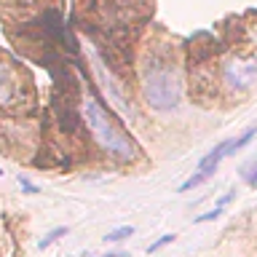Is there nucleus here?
<instances>
[{
    "label": "nucleus",
    "instance_id": "8",
    "mask_svg": "<svg viewBox=\"0 0 257 257\" xmlns=\"http://www.w3.org/2000/svg\"><path fill=\"white\" fill-rule=\"evenodd\" d=\"M128 236H134V228H132V225H120V228L110 230L107 236H104V241H107V244H118V241H123Z\"/></svg>",
    "mask_w": 257,
    "mask_h": 257
},
{
    "label": "nucleus",
    "instance_id": "10",
    "mask_svg": "<svg viewBox=\"0 0 257 257\" xmlns=\"http://www.w3.org/2000/svg\"><path fill=\"white\" fill-rule=\"evenodd\" d=\"M222 209H225V206H214V209H209V212H204L201 217H196L193 222H196V225H201V222H212V220H217V217L222 214Z\"/></svg>",
    "mask_w": 257,
    "mask_h": 257
},
{
    "label": "nucleus",
    "instance_id": "12",
    "mask_svg": "<svg viewBox=\"0 0 257 257\" xmlns=\"http://www.w3.org/2000/svg\"><path fill=\"white\" fill-rule=\"evenodd\" d=\"M174 241V233H166V236H161L158 241H153V244L148 246V254H153V252H158V249H164L166 244H172Z\"/></svg>",
    "mask_w": 257,
    "mask_h": 257
},
{
    "label": "nucleus",
    "instance_id": "7",
    "mask_svg": "<svg viewBox=\"0 0 257 257\" xmlns=\"http://www.w3.org/2000/svg\"><path fill=\"white\" fill-rule=\"evenodd\" d=\"M254 137H257V126H252V128H246V132L241 134L238 140H230V156H233V153H238L241 148H246V145L252 142Z\"/></svg>",
    "mask_w": 257,
    "mask_h": 257
},
{
    "label": "nucleus",
    "instance_id": "1",
    "mask_svg": "<svg viewBox=\"0 0 257 257\" xmlns=\"http://www.w3.org/2000/svg\"><path fill=\"white\" fill-rule=\"evenodd\" d=\"M80 118L86 120V128L91 132L96 145L115 161H134L137 158V145L134 140L123 132V126L112 118V112L96 99L94 94L83 96L80 104Z\"/></svg>",
    "mask_w": 257,
    "mask_h": 257
},
{
    "label": "nucleus",
    "instance_id": "14",
    "mask_svg": "<svg viewBox=\"0 0 257 257\" xmlns=\"http://www.w3.org/2000/svg\"><path fill=\"white\" fill-rule=\"evenodd\" d=\"M233 196H236V193H233V190H230V193H225V196H222L220 201H217V206H228L230 201H233Z\"/></svg>",
    "mask_w": 257,
    "mask_h": 257
},
{
    "label": "nucleus",
    "instance_id": "3",
    "mask_svg": "<svg viewBox=\"0 0 257 257\" xmlns=\"http://www.w3.org/2000/svg\"><path fill=\"white\" fill-rule=\"evenodd\" d=\"M257 80V59H230L222 67V83L233 91H246Z\"/></svg>",
    "mask_w": 257,
    "mask_h": 257
},
{
    "label": "nucleus",
    "instance_id": "15",
    "mask_svg": "<svg viewBox=\"0 0 257 257\" xmlns=\"http://www.w3.org/2000/svg\"><path fill=\"white\" fill-rule=\"evenodd\" d=\"M102 257H128V254H123V252H107V254H102Z\"/></svg>",
    "mask_w": 257,
    "mask_h": 257
},
{
    "label": "nucleus",
    "instance_id": "9",
    "mask_svg": "<svg viewBox=\"0 0 257 257\" xmlns=\"http://www.w3.org/2000/svg\"><path fill=\"white\" fill-rule=\"evenodd\" d=\"M241 180H244L246 185H252V188H257V158L241 169Z\"/></svg>",
    "mask_w": 257,
    "mask_h": 257
},
{
    "label": "nucleus",
    "instance_id": "13",
    "mask_svg": "<svg viewBox=\"0 0 257 257\" xmlns=\"http://www.w3.org/2000/svg\"><path fill=\"white\" fill-rule=\"evenodd\" d=\"M19 185H22V188L27 190V193H38V188H35V185H32L30 180H24V177H19Z\"/></svg>",
    "mask_w": 257,
    "mask_h": 257
},
{
    "label": "nucleus",
    "instance_id": "5",
    "mask_svg": "<svg viewBox=\"0 0 257 257\" xmlns=\"http://www.w3.org/2000/svg\"><path fill=\"white\" fill-rule=\"evenodd\" d=\"M225 156H230V140H222L212 153H206L204 158L198 161V169H212V166H220V161Z\"/></svg>",
    "mask_w": 257,
    "mask_h": 257
},
{
    "label": "nucleus",
    "instance_id": "6",
    "mask_svg": "<svg viewBox=\"0 0 257 257\" xmlns=\"http://www.w3.org/2000/svg\"><path fill=\"white\" fill-rule=\"evenodd\" d=\"M214 172H217V166H212V169H198L193 177H188L182 185H180V193H188V190H193V188H198V185H204L206 180H212L214 177Z\"/></svg>",
    "mask_w": 257,
    "mask_h": 257
},
{
    "label": "nucleus",
    "instance_id": "11",
    "mask_svg": "<svg viewBox=\"0 0 257 257\" xmlns=\"http://www.w3.org/2000/svg\"><path fill=\"white\" fill-rule=\"evenodd\" d=\"M64 233H67V230H64V228H54V230H51V233H48V236H46L43 241H40V244H38V246H40V249H46V246H51V244H54V241H59V238L64 236Z\"/></svg>",
    "mask_w": 257,
    "mask_h": 257
},
{
    "label": "nucleus",
    "instance_id": "4",
    "mask_svg": "<svg viewBox=\"0 0 257 257\" xmlns=\"http://www.w3.org/2000/svg\"><path fill=\"white\" fill-rule=\"evenodd\" d=\"M22 96L19 75L11 67V62L0 56V107H14Z\"/></svg>",
    "mask_w": 257,
    "mask_h": 257
},
{
    "label": "nucleus",
    "instance_id": "2",
    "mask_svg": "<svg viewBox=\"0 0 257 257\" xmlns=\"http://www.w3.org/2000/svg\"><path fill=\"white\" fill-rule=\"evenodd\" d=\"M142 96L153 110H174L182 99V78L174 62L164 54H153L142 70Z\"/></svg>",
    "mask_w": 257,
    "mask_h": 257
}]
</instances>
